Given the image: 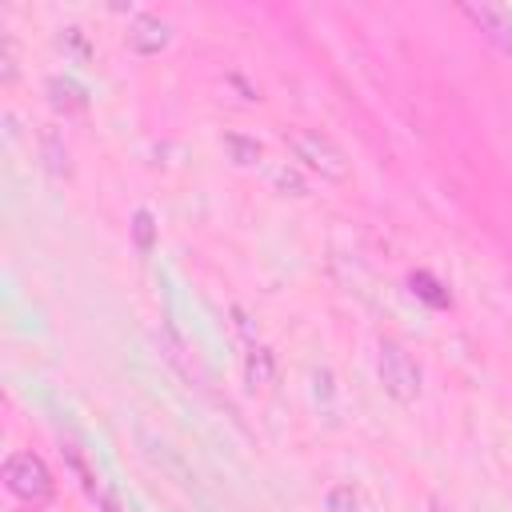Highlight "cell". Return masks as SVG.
Here are the masks:
<instances>
[{"label":"cell","mask_w":512,"mask_h":512,"mask_svg":"<svg viewBox=\"0 0 512 512\" xmlns=\"http://www.w3.org/2000/svg\"><path fill=\"white\" fill-rule=\"evenodd\" d=\"M224 148L236 156V164H256L260 160V144L244 140V136H224Z\"/></svg>","instance_id":"7"},{"label":"cell","mask_w":512,"mask_h":512,"mask_svg":"<svg viewBox=\"0 0 512 512\" xmlns=\"http://www.w3.org/2000/svg\"><path fill=\"white\" fill-rule=\"evenodd\" d=\"M292 156L320 180H344L348 176V156L344 148L324 136V132H296L292 136Z\"/></svg>","instance_id":"1"},{"label":"cell","mask_w":512,"mask_h":512,"mask_svg":"<svg viewBox=\"0 0 512 512\" xmlns=\"http://www.w3.org/2000/svg\"><path fill=\"white\" fill-rule=\"evenodd\" d=\"M464 16L476 20L488 40H496L500 48H512V16H508L504 8H492V4H480V8H476V4H464Z\"/></svg>","instance_id":"5"},{"label":"cell","mask_w":512,"mask_h":512,"mask_svg":"<svg viewBox=\"0 0 512 512\" xmlns=\"http://www.w3.org/2000/svg\"><path fill=\"white\" fill-rule=\"evenodd\" d=\"M380 384L400 404H408V400L420 396V368H416V360L400 344H384L380 348Z\"/></svg>","instance_id":"3"},{"label":"cell","mask_w":512,"mask_h":512,"mask_svg":"<svg viewBox=\"0 0 512 512\" xmlns=\"http://www.w3.org/2000/svg\"><path fill=\"white\" fill-rule=\"evenodd\" d=\"M136 236H140L144 248L152 244V220H148V212H136Z\"/></svg>","instance_id":"9"},{"label":"cell","mask_w":512,"mask_h":512,"mask_svg":"<svg viewBox=\"0 0 512 512\" xmlns=\"http://www.w3.org/2000/svg\"><path fill=\"white\" fill-rule=\"evenodd\" d=\"M124 40H128V48L132 52H144V56H152V52H160L164 44H168V24L160 20V16H136L132 24H128V32H124Z\"/></svg>","instance_id":"4"},{"label":"cell","mask_w":512,"mask_h":512,"mask_svg":"<svg viewBox=\"0 0 512 512\" xmlns=\"http://www.w3.org/2000/svg\"><path fill=\"white\" fill-rule=\"evenodd\" d=\"M344 504L356 508V492H352V488H336V492H328V508H332V512H344Z\"/></svg>","instance_id":"8"},{"label":"cell","mask_w":512,"mask_h":512,"mask_svg":"<svg viewBox=\"0 0 512 512\" xmlns=\"http://www.w3.org/2000/svg\"><path fill=\"white\" fill-rule=\"evenodd\" d=\"M244 368H248V380L252 384H268L272 380V352L268 348H252Z\"/></svg>","instance_id":"6"},{"label":"cell","mask_w":512,"mask_h":512,"mask_svg":"<svg viewBox=\"0 0 512 512\" xmlns=\"http://www.w3.org/2000/svg\"><path fill=\"white\" fill-rule=\"evenodd\" d=\"M4 484L12 496H20L28 504H40L52 496V472L36 452H12L4 460Z\"/></svg>","instance_id":"2"}]
</instances>
